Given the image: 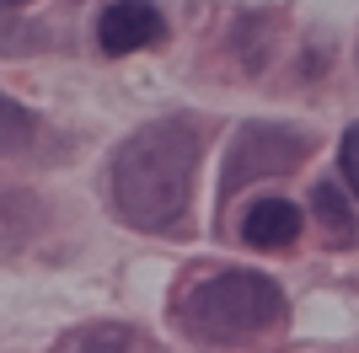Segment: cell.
<instances>
[{
    "instance_id": "ba28073f",
    "label": "cell",
    "mask_w": 359,
    "mask_h": 353,
    "mask_svg": "<svg viewBox=\"0 0 359 353\" xmlns=\"http://www.w3.org/2000/svg\"><path fill=\"white\" fill-rule=\"evenodd\" d=\"M311 209L322 214V225H327V235H332V241H344V235L354 230V214H348L344 193L332 188V182H316V188H311Z\"/></svg>"
},
{
    "instance_id": "7a4b0ae2",
    "label": "cell",
    "mask_w": 359,
    "mask_h": 353,
    "mask_svg": "<svg viewBox=\"0 0 359 353\" xmlns=\"http://www.w3.org/2000/svg\"><path fill=\"white\" fill-rule=\"evenodd\" d=\"M177 321L198 342H241L252 332H269L273 321H285V289L269 273L225 268V273H210L182 294Z\"/></svg>"
},
{
    "instance_id": "30bf717a",
    "label": "cell",
    "mask_w": 359,
    "mask_h": 353,
    "mask_svg": "<svg viewBox=\"0 0 359 353\" xmlns=\"http://www.w3.org/2000/svg\"><path fill=\"white\" fill-rule=\"evenodd\" d=\"M16 6H27V0H0V22H6V16H16Z\"/></svg>"
},
{
    "instance_id": "52a82bcc",
    "label": "cell",
    "mask_w": 359,
    "mask_h": 353,
    "mask_svg": "<svg viewBox=\"0 0 359 353\" xmlns=\"http://www.w3.org/2000/svg\"><path fill=\"white\" fill-rule=\"evenodd\" d=\"M32 134H38V118H32L22 102H11V97L0 91V155L27 150V145H32Z\"/></svg>"
},
{
    "instance_id": "277c9868",
    "label": "cell",
    "mask_w": 359,
    "mask_h": 353,
    "mask_svg": "<svg viewBox=\"0 0 359 353\" xmlns=\"http://www.w3.org/2000/svg\"><path fill=\"white\" fill-rule=\"evenodd\" d=\"M166 38V22L150 0H113L102 16H97V43L107 54H135Z\"/></svg>"
},
{
    "instance_id": "6da1fadb",
    "label": "cell",
    "mask_w": 359,
    "mask_h": 353,
    "mask_svg": "<svg viewBox=\"0 0 359 353\" xmlns=\"http://www.w3.org/2000/svg\"><path fill=\"white\" fill-rule=\"evenodd\" d=\"M198 123L194 118H156L113 150V204L140 230H177L194 198L198 166Z\"/></svg>"
},
{
    "instance_id": "8992f818",
    "label": "cell",
    "mask_w": 359,
    "mask_h": 353,
    "mask_svg": "<svg viewBox=\"0 0 359 353\" xmlns=\"http://www.w3.org/2000/svg\"><path fill=\"white\" fill-rule=\"evenodd\" d=\"M145 342L129 332V326L118 321H97V326H81V332H70V338L60 342V353H140Z\"/></svg>"
},
{
    "instance_id": "5b68a950",
    "label": "cell",
    "mask_w": 359,
    "mask_h": 353,
    "mask_svg": "<svg viewBox=\"0 0 359 353\" xmlns=\"http://www.w3.org/2000/svg\"><path fill=\"white\" fill-rule=\"evenodd\" d=\"M300 209L290 204V198H257L252 209H247V220H241V241L247 247H257V251H279V247H290L300 235Z\"/></svg>"
},
{
    "instance_id": "3957f363",
    "label": "cell",
    "mask_w": 359,
    "mask_h": 353,
    "mask_svg": "<svg viewBox=\"0 0 359 353\" xmlns=\"http://www.w3.org/2000/svg\"><path fill=\"white\" fill-rule=\"evenodd\" d=\"M306 150H311V139L300 129H290V123H241L220 166V204L236 198L257 176H290L306 161Z\"/></svg>"
},
{
    "instance_id": "9c48e42d",
    "label": "cell",
    "mask_w": 359,
    "mask_h": 353,
    "mask_svg": "<svg viewBox=\"0 0 359 353\" xmlns=\"http://www.w3.org/2000/svg\"><path fill=\"white\" fill-rule=\"evenodd\" d=\"M338 161H344V182H348V193L359 198V123H348V129H344V145H338Z\"/></svg>"
}]
</instances>
